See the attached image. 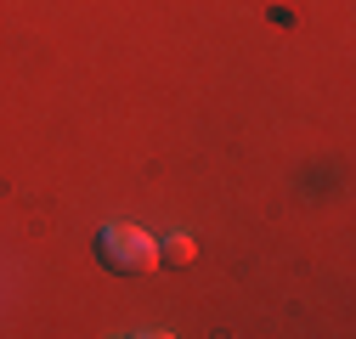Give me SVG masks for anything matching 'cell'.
I'll list each match as a JSON object with an SVG mask.
<instances>
[{
	"instance_id": "obj_1",
	"label": "cell",
	"mask_w": 356,
	"mask_h": 339,
	"mask_svg": "<svg viewBox=\"0 0 356 339\" xmlns=\"http://www.w3.org/2000/svg\"><path fill=\"white\" fill-rule=\"evenodd\" d=\"M97 261L113 277H142V272L159 266V238H147L142 226H130V221H108L97 232Z\"/></svg>"
},
{
	"instance_id": "obj_2",
	"label": "cell",
	"mask_w": 356,
	"mask_h": 339,
	"mask_svg": "<svg viewBox=\"0 0 356 339\" xmlns=\"http://www.w3.org/2000/svg\"><path fill=\"white\" fill-rule=\"evenodd\" d=\"M159 261H164V266H193V261H198L193 232H170V238L159 243Z\"/></svg>"
}]
</instances>
